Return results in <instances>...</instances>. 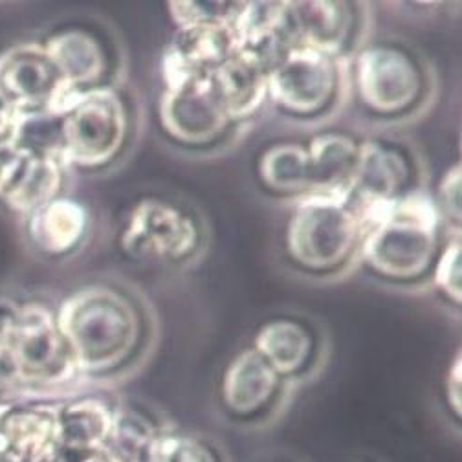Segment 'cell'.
Instances as JSON below:
<instances>
[{"label": "cell", "instance_id": "cell-1", "mask_svg": "<svg viewBox=\"0 0 462 462\" xmlns=\"http://www.w3.org/2000/svg\"><path fill=\"white\" fill-rule=\"evenodd\" d=\"M81 374H110L140 351L143 319L120 288L88 284L70 294L55 312Z\"/></svg>", "mask_w": 462, "mask_h": 462}, {"label": "cell", "instance_id": "cell-2", "mask_svg": "<svg viewBox=\"0 0 462 462\" xmlns=\"http://www.w3.org/2000/svg\"><path fill=\"white\" fill-rule=\"evenodd\" d=\"M360 220L364 229L358 250L371 272L398 282L431 273L442 248V218L430 195L408 191Z\"/></svg>", "mask_w": 462, "mask_h": 462}, {"label": "cell", "instance_id": "cell-3", "mask_svg": "<svg viewBox=\"0 0 462 462\" xmlns=\"http://www.w3.org/2000/svg\"><path fill=\"white\" fill-rule=\"evenodd\" d=\"M70 345L44 305H24L0 318V385L57 387L79 376Z\"/></svg>", "mask_w": 462, "mask_h": 462}, {"label": "cell", "instance_id": "cell-4", "mask_svg": "<svg viewBox=\"0 0 462 462\" xmlns=\"http://www.w3.org/2000/svg\"><path fill=\"white\" fill-rule=\"evenodd\" d=\"M362 220L349 200L305 195L286 224V254L314 273L341 268L358 250Z\"/></svg>", "mask_w": 462, "mask_h": 462}, {"label": "cell", "instance_id": "cell-5", "mask_svg": "<svg viewBox=\"0 0 462 462\" xmlns=\"http://www.w3.org/2000/svg\"><path fill=\"white\" fill-rule=\"evenodd\" d=\"M61 124V156L81 169H99L118 158L129 138L125 99L110 87L74 92L57 112Z\"/></svg>", "mask_w": 462, "mask_h": 462}, {"label": "cell", "instance_id": "cell-6", "mask_svg": "<svg viewBox=\"0 0 462 462\" xmlns=\"http://www.w3.org/2000/svg\"><path fill=\"white\" fill-rule=\"evenodd\" d=\"M200 243L197 218L179 204L158 197L138 200L120 231L124 254L142 263H186L199 252Z\"/></svg>", "mask_w": 462, "mask_h": 462}, {"label": "cell", "instance_id": "cell-7", "mask_svg": "<svg viewBox=\"0 0 462 462\" xmlns=\"http://www.w3.org/2000/svg\"><path fill=\"white\" fill-rule=\"evenodd\" d=\"M339 70L334 57L305 46H288L268 65V99L298 118H314L336 99Z\"/></svg>", "mask_w": 462, "mask_h": 462}, {"label": "cell", "instance_id": "cell-8", "mask_svg": "<svg viewBox=\"0 0 462 462\" xmlns=\"http://www.w3.org/2000/svg\"><path fill=\"white\" fill-rule=\"evenodd\" d=\"M355 85L362 105L378 116L413 110L426 90L424 72L415 57L400 46L380 42L360 50Z\"/></svg>", "mask_w": 462, "mask_h": 462}, {"label": "cell", "instance_id": "cell-9", "mask_svg": "<svg viewBox=\"0 0 462 462\" xmlns=\"http://www.w3.org/2000/svg\"><path fill=\"white\" fill-rule=\"evenodd\" d=\"M158 120L171 140L193 149L217 143L234 124L211 76L165 85L158 103Z\"/></svg>", "mask_w": 462, "mask_h": 462}, {"label": "cell", "instance_id": "cell-10", "mask_svg": "<svg viewBox=\"0 0 462 462\" xmlns=\"http://www.w3.org/2000/svg\"><path fill=\"white\" fill-rule=\"evenodd\" d=\"M74 94L44 44H23L0 55V103L19 114H57Z\"/></svg>", "mask_w": 462, "mask_h": 462}, {"label": "cell", "instance_id": "cell-11", "mask_svg": "<svg viewBox=\"0 0 462 462\" xmlns=\"http://www.w3.org/2000/svg\"><path fill=\"white\" fill-rule=\"evenodd\" d=\"M282 389L284 380L254 346H246L229 360L222 373V410L236 422H259L272 413Z\"/></svg>", "mask_w": 462, "mask_h": 462}, {"label": "cell", "instance_id": "cell-12", "mask_svg": "<svg viewBox=\"0 0 462 462\" xmlns=\"http://www.w3.org/2000/svg\"><path fill=\"white\" fill-rule=\"evenodd\" d=\"M63 160L30 152L12 140L0 145V200L30 215L61 195Z\"/></svg>", "mask_w": 462, "mask_h": 462}, {"label": "cell", "instance_id": "cell-13", "mask_svg": "<svg viewBox=\"0 0 462 462\" xmlns=\"http://www.w3.org/2000/svg\"><path fill=\"white\" fill-rule=\"evenodd\" d=\"M237 50L239 42L231 23L215 21L179 28L163 55L165 85L211 76Z\"/></svg>", "mask_w": 462, "mask_h": 462}, {"label": "cell", "instance_id": "cell-14", "mask_svg": "<svg viewBox=\"0 0 462 462\" xmlns=\"http://www.w3.org/2000/svg\"><path fill=\"white\" fill-rule=\"evenodd\" d=\"M410 180L411 163L400 149L376 140L362 142L349 202L360 204L355 209L362 218L406 195Z\"/></svg>", "mask_w": 462, "mask_h": 462}, {"label": "cell", "instance_id": "cell-15", "mask_svg": "<svg viewBox=\"0 0 462 462\" xmlns=\"http://www.w3.org/2000/svg\"><path fill=\"white\" fill-rule=\"evenodd\" d=\"M355 10L346 3H288L291 46H305L336 60L355 33Z\"/></svg>", "mask_w": 462, "mask_h": 462}, {"label": "cell", "instance_id": "cell-16", "mask_svg": "<svg viewBox=\"0 0 462 462\" xmlns=\"http://www.w3.org/2000/svg\"><path fill=\"white\" fill-rule=\"evenodd\" d=\"M231 122L248 120L268 99V61L239 48L211 74Z\"/></svg>", "mask_w": 462, "mask_h": 462}, {"label": "cell", "instance_id": "cell-17", "mask_svg": "<svg viewBox=\"0 0 462 462\" xmlns=\"http://www.w3.org/2000/svg\"><path fill=\"white\" fill-rule=\"evenodd\" d=\"M88 226L87 208L60 195L28 215V237L44 255L65 257L83 245Z\"/></svg>", "mask_w": 462, "mask_h": 462}, {"label": "cell", "instance_id": "cell-18", "mask_svg": "<svg viewBox=\"0 0 462 462\" xmlns=\"http://www.w3.org/2000/svg\"><path fill=\"white\" fill-rule=\"evenodd\" d=\"M44 48L70 90L101 87L108 72V55L97 35L83 28H69L53 33Z\"/></svg>", "mask_w": 462, "mask_h": 462}, {"label": "cell", "instance_id": "cell-19", "mask_svg": "<svg viewBox=\"0 0 462 462\" xmlns=\"http://www.w3.org/2000/svg\"><path fill=\"white\" fill-rule=\"evenodd\" d=\"M252 346L284 382L301 376L316 358L314 332L292 318H275L263 323Z\"/></svg>", "mask_w": 462, "mask_h": 462}, {"label": "cell", "instance_id": "cell-20", "mask_svg": "<svg viewBox=\"0 0 462 462\" xmlns=\"http://www.w3.org/2000/svg\"><path fill=\"white\" fill-rule=\"evenodd\" d=\"M360 143L345 133H321L307 145L310 193L351 200Z\"/></svg>", "mask_w": 462, "mask_h": 462}, {"label": "cell", "instance_id": "cell-21", "mask_svg": "<svg viewBox=\"0 0 462 462\" xmlns=\"http://www.w3.org/2000/svg\"><path fill=\"white\" fill-rule=\"evenodd\" d=\"M116 406L101 396H81L55 410L57 444L74 453L105 451Z\"/></svg>", "mask_w": 462, "mask_h": 462}, {"label": "cell", "instance_id": "cell-22", "mask_svg": "<svg viewBox=\"0 0 462 462\" xmlns=\"http://www.w3.org/2000/svg\"><path fill=\"white\" fill-rule=\"evenodd\" d=\"M231 28L239 48L252 50L270 61L291 46L288 33V3H239Z\"/></svg>", "mask_w": 462, "mask_h": 462}, {"label": "cell", "instance_id": "cell-23", "mask_svg": "<svg viewBox=\"0 0 462 462\" xmlns=\"http://www.w3.org/2000/svg\"><path fill=\"white\" fill-rule=\"evenodd\" d=\"M257 175L266 189L277 195L310 193V162L307 145L281 142L266 147L257 162Z\"/></svg>", "mask_w": 462, "mask_h": 462}, {"label": "cell", "instance_id": "cell-24", "mask_svg": "<svg viewBox=\"0 0 462 462\" xmlns=\"http://www.w3.org/2000/svg\"><path fill=\"white\" fill-rule=\"evenodd\" d=\"M165 428L138 406H116L106 451L116 462H149Z\"/></svg>", "mask_w": 462, "mask_h": 462}, {"label": "cell", "instance_id": "cell-25", "mask_svg": "<svg viewBox=\"0 0 462 462\" xmlns=\"http://www.w3.org/2000/svg\"><path fill=\"white\" fill-rule=\"evenodd\" d=\"M149 462H226V458L211 440L165 428L154 444Z\"/></svg>", "mask_w": 462, "mask_h": 462}, {"label": "cell", "instance_id": "cell-26", "mask_svg": "<svg viewBox=\"0 0 462 462\" xmlns=\"http://www.w3.org/2000/svg\"><path fill=\"white\" fill-rule=\"evenodd\" d=\"M460 231L453 234L446 245H442L433 268V282L439 291L455 305L462 301V288H460Z\"/></svg>", "mask_w": 462, "mask_h": 462}, {"label": "cell", "instance_id": "cell-27", "mask_svg": "<svg viewBox=\"0 0 462 462\" xmlns=\"http://www.w3.org/2000/svg\"><path fill=\"white\" fill-rule=\"evenodd\" d=\"M460 180H462V172H460V163L455 162L449 165L444 175L439 182L437 195L433 197V202L439 209V215L442 222L449 224L451 231H460V218H462V208H460Z\"/></svg>", "mask_w": 462, "mask_h": 462}, {"label": "cell", "instance_id": "cell-28", "mask_svg": "<svg viewBox=\"0 0 462 462\" xmlns=\"http://www.w3.org/2000/svg\"><path fill=\"white\" fill-rule=\"evenodd\" d=\"M460 367H462L460 353H457L444 380L446 406L457 422L460 420Z\"/></svg>", "mask_w": 462, "mask_h": 462}, {"label": "cell", "instance_id": "cell-29", "mask_svg": "<svg viewBox=\"0 0 462 462\" xmlns=\"http://www.w3.org/2000/svg\"><path fill=\"white\" fill-rule=\"evenodd\" d=\"M15 120H17V114L0 103V145H5L6 142L12 140Z\"/></svg>", "mask_w": 462, "mask_h": 462}, {"label": "cell", "instance_id": "cell-30", "mask_svg": "<svg viewBox=\"0 0 462 462\" xmlns=\"http://www.w3.org/2000/svg\"><path fill=\"white\" fill-rule=\"evenodd\" d=\"M351 462H364V460H351Z\"/></svg>", "mask_w": 462, "mask_h": 462}]
</instances>
